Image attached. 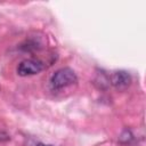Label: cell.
I'll list each match as a JSON object with an SVG mask.
<instances>
[{
	"mask_svg": "<svg viewBox=\"0 0 146 146\" xmlns=\"http://www.w3.org/2000/svg\"><path fill=\"white\" fill-rule=\"evenodd\" d=\"M76 81H78V78L75 72L70 67H63L57 70L52 74L50 79V84L52 89H62V88L74 84Z\"/></svg>",
	"mask_w": 146,
	"mask_h": 146,
	"instance_id": "cell-1",
	"label": "cell"
},
{
	"mask_svg": "<svg viewBox=\"0 0 146 146\" xmlns=\"http://www.w3.org/2000/svg\"><path fill=\"white\" fill-rule=\"evenodd\" d=\"M43 70V64L40 60L35 59H25L22 60L18 66H17V73L21 76H26V75H34L38 74Z\"/></svg>",
	"mask_w": 146,
	"mask_h": 146,
	"instance_id": "cell-2",
	"label": "cell"
},
{
	"mask_svg": "<svg viewBox=\"0 0 146 146\" xmlns=\"http://www.w3.org/2000/svg\"><path fill=\"white\" fill-rule=\"evenodd\" d=\"M111 83L119 90L128 88L131 83V76L127 71H115L111 75Z\"/></svg>",
	"mask_w": 146,
	"mask_h": 146,
	"instance_id": "cell-3",
	"label": "cell"
},
{
	"mask_svg": "<svg viewBox=\"0 0 146 146\" xmlns=\"http://www.w3.org/2000/svg\"><path fill=\"white\" fill-rule=\"evenodd\" d=\"M38 146H52V145H46V144H39Z\"/></svg>",
	"mask_w": 146,
	"mask_h": 146,
	"instance_id": "cell-4",
	"label": "cell"
}]
</instances>
